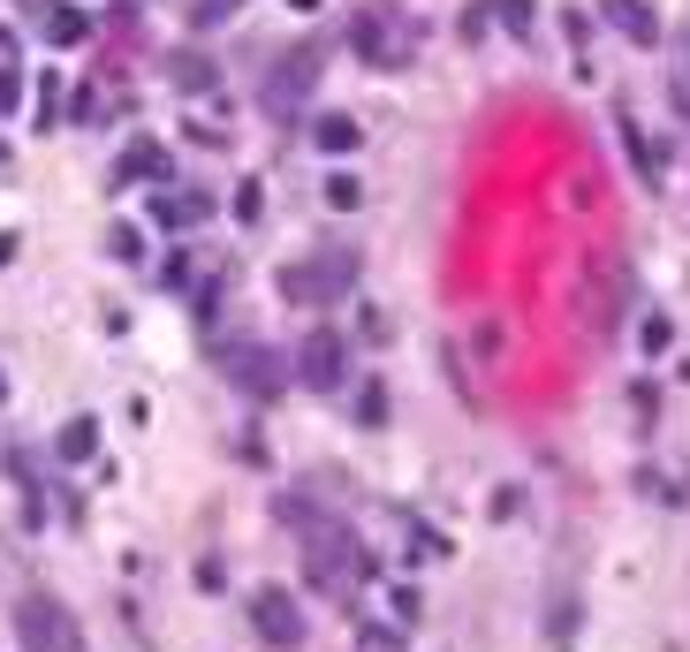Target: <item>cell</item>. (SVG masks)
Returning <instances> with one entry per match:
<instances>
[{
	"mask_svg": "<svg viewBox=\"0 0 690 652\" xmlns=\"http://www.w3.org/2000/svg\"><path fill=\"white\" fill-rule=\"evenodd\" d=\"M23 69H8V61H0V114H16V107H23Z\"/></svg>",
	"mask_w": 690,
	"mask_h": 652,
	"instance_id": "22",
	"label": "cell"
},
{
	"mask_svg": "<svg viewBox=\"0 0 690 652\" xmlns=\"http://www.w3.org/2000/svg\"><path fill=\"white\" fill-rule=\"evenodd\" d=\"M46 39H53V46H84L91 39V16H84V8H53V16H46Z\"/></svg>",
	"mask_w": 690,
	"mask_h": 652,
	"instance_id": "14",
	"label": "cell"
},
{
	"mask_svg": "<svg viewBox=\"0 0 690 652\" xmlns=\"http://www.w3.org/2000/svg\"><path fill=\"white\" fill-rule=\"evenodd\" d=\"M349 46H357L372 69H402V61H410V23H402L394 8H357V16H349Z\"/></svg>",
	"mask_w": 690,
	"mask_h": 652,
	"instance_id": "3",
	"label": "cell"
},
{
	"mask_svg": "<svg viewBox=\"0 0 690 652\" xmlns=\"http://www.w3.org/2000/svg\"><path fill=\"white\" fill-rule=\"evenodd\" d=\"M236 8H243V0H190V23H198V31H213V23L236 16Z\"/></svg>",
	"mask_w": 690,
	"mask_h": 652,
	"instance_id": "19",
	"label": "cell"
},
{
	"mask_svg": "<svg viewBox=\"0 0 690 652\" xmlns=\"http://www.w3.org/2000/svg\"><path fill=\"white\" fill-rule=\"evenodd\" d=\"M152 220L160 228H206L213 220V190H168V198H152Z\"/></svg>",
	"mask_w": 690,
	"mask_h": 652,
	"instance_id": "9",
	"label": "cell"
},
{
	"mask_svg": "<svg viewBox=\"0 0 690 652\" xmlns=\"http://www.w3.org/2000/svg\"><path fill=\"white\" fill-rule=\"evenodd\" d=\"M607 23H614L630 46H652V39H660V16H652L646 0H607Z\"/></svg>",
	"mask_w": 690,
	"mask_h": 652,
	"instance_id": "12",
	"label": "cell"
},
{
	"mask_svg": "<svg viewBox=\"0 0 690 652\" xmlns=\"http://www.w3.org/2000/svg\"><path fill=\"white\" fill-rule=\"evenodd\" d=\"M388 608H394V622H418V614H426V600H418V584H394Z\"/></svg>",
	"mask_w": 690,
	"mask_h": 652,
	"instance_id": "24",
	"label": "cell"
},
{
	"mask_svg": "<svg viewBox=\"0 0 690 652\" xmlns=\"http://www.w3.org/2000/svg\"><path fill=\"white\" fill-rule=\"evenodd\" d=\"M174 84L182 91H213V61H206V53H174Z\"/></svg>",
	"mask_w": 690,
	"mask_h": 652,
	"instance_id": "16",
	"label": "cell"
},
{
	"mask_svg": "<svg viewBox=\"0 0 690 652\" xmlns=\"http://www.w3.org/2000/svg\"><path fill=\"white\" fill-rule=\"evenodd\" d=\"M311 144L334 152V160H349V152L364 144V122H357V114H319V122H311Z\"/></svg>",
	"mask_w": 690,
	"mask_h": 652,
	"instance_id": "11",
	"label": "cell"
},
{
	"mask_svg": "<svg viewBox=\"0 0 690 652\" xmlns=\"http://www.w3.org/2000/svg\"><path fill=\"white\" fill-rule=\"evenodd\" d=\"M349 289H357V251L349 243H327L319 259L281 265V297L289 304H342Z\"/></svg>",
	"mask_w": 690,
	"mask_h": 652,
	"instance_id": "2",
	"label": "cell"
},
{
	"mask_svg": "<svg viewBox=\"0 0 690 652\" xmlns=\"http://www.w3.org/2000/svg\"><path fill=\"white\" fill-rule=\"evenodd\" d=\"M114 174H122V182H168L174 160H168V144H160V137H137L130 152H122V168H114Z\"/></svg>",
	"mask_w": 690,
	"mask_h": 652,
	"instance_id": "10",
	"label": "cell"
},
{
	"mask_svg": "<svg viewBox=\"0 0 690 652\" xmlns=\"http://www.w3.org/2000/svg\"><path fill=\"white\" fill-rule=\"evenodd\" d=\"M0 402H8V372H0Z\"/></svg>",
	"mask_w": 690,
	"mask_h": 652,
	"instance_id": "29",
	"label": "cell"
},
{
	"mask_svg": "<svg viewBox=\"0 0 690 652\" xmlns=\"http://www.w3.org/2000/svg\"><path fill=\"white\" fill-rule=\"evenodd\" d=\"M638 342H646V357H660V349L676 342V327H668V319H660V311H652L646 327H638Z\"/></svg>",
	"mask_w": 690,
	"mask_h": 652,
	"instance_id": "25",
	"label": "cell"
},
{
	"mask_svg": "<svg viewBox=\"0 0 690 652\" xmlns=\"http://www.w3.org/2000/svg\"><path fill=\"white\" fill-rule=\"evenodd\" d=\"M91 455H99V425L91 418H69L61 425V463H91Z\"/></svg>",
	"mask_w": 690,
	"mask_h": 652,
	"instance_id": "13",
	"label": "cell"
},
{
	"mask_svg": "<svg viewBox=\"0 0 690 652\" xmlns=\"http://www.w3.org/2000/svg\"><path fill=\"white\" fill-rule=\"evenodd\" d=\"M289 523H303V576L319 584V592H349L357 576H380V554L372 546H357L334 516H311L303 501H281Z\"/></svg>",
	"mask_w": 690,
	"mask_h": 652,
	"instance_id": "1",
	"label": "cell"
},
{
	"mask_svg": "<svg viewBox=\"0 0 690 652\" xmlns=\"http://www.w3.org/2000/svg\"><path fill=\"white\" fill-rule=\"evenodd\" d=\"M107 251H114V259H137V251H144V235H137V228H114V235H107Z\"/></svg>",
	"mask_w": 690,
	"mask_h": 652,
	"instance_id": "26",
	"label": "cell"
},
{
	"mask_svg": "<svg viewBox=\"0 0 690 652\" xmlns=\"http://www.w3.org/2000/svg\"><path fill=\"white\" fill-rule=\"evenodd\" d=\"M16 630H23V645H31V652H84L77 614L61 608V600H46V592H31V600L16 608Z\"/></svg>",
	"mask_w": 690,
	"mask_h": 652,
	"instance_id": "5",
	"label": "cell"
},
{
	"mask_svg": "<svg viewBox=\"0 0 690 652\" xmlns=\"http://www.w3.org/2000/svg\"><path fill=\"white\" fill-rule=\"evenodd\" d=\"M251 630H259L273 652H297V645H303V608H297V592H273V584H266L259 600H251Z\"/></svg>",
	"mask_w": 690,
	"mask_h": 652,
	"instance_id": "7",
	"label": "cell"
},
{
	"mask_svg": "<svg viewBox=\"0 0 690 652\" xmlns=\"http://www.w3.org/2000/svg\"><path fill=\"white\" fill-rule=\"evenodd\" d=\"M8 259H16V228H8V235H0V265H8Z\"/></svg>",
	"mask_w": 690,
	"mask_h": 652,
	"instance_id": "28",
	"label": "cell"
},
{
	"mask_svg": "<svg viewBox=\"0 0 690 652\" xmlns=\"http://www.w3.org/2000/svg\"><path fill=\"white\" fill-rule=\"evenodd\" d=\"M91 114H99V91L91 84H77L69 99H61V122H91Z\"/></svg>",
	"mask_w": 690,
	"mask_h": 652,
	"instance_id": "21",
	"label": "cell"
},
{
	"mask_svg": "<svg viewBox=\"0 0 690 652\" xmlns=\"http://www.w3.org/2000/svg\"><path fill=\"white\" fill-rule=\"evenodd\" d=\"M630 410H638V418H660V394H652L646 380H638V388H630Z\"/></svg>",
	"mask_w": 690,
	"mask_h": 652,
	"instance_id": "27",
	"label": "cell"
},
{
	"mask_svg": "<svg viewBox=\"0 0 690 652\" xmlns=\"http://www.w3.org/2000/svg\"><path fill=\"white\" fill-rule=\"evenodd\" d=\"M228 380H236L243 394H259V402H266V394H281V388H289V372H281V357H273L266 342L236 349V357H228Z\"/></svg>",
	"mask_w": 690,
	"mask_h": 652,
	"instance_id": "8",
	"label": "cell"
},
{
	"mask_svg": "<svg viewBox=\"0 0 690 652\" xmlns=\"http://www.w3.org/2000/svg\"><path fill=\"white\" fill-rule=\"evenodd\" d=\"M357 418H364V425H388V388H380V380L357 388Z\"/></svg>",
	"mask_w": 690,
	"mask_h": 652,
	"instance_id": "18",
	"label": "cell"
},
{
	"mask_svg": "<svg viewBox=\"0 0 690 652\" xmlns=\"http://www.w3.org/2000/svg\"><path fill=\"white\" fill-rule=\"evenodd\" d=\"M61 99H69L61 69H46V77H39V130H61Z\"/></svg>",
	"mask_w": 690,
	"mask_h": 652,
	"instance_id": "15",
	"label": "cell"
},
{
	"mask_svg": "<svg viewBox=\"0 0 690 652\" xmlns=\"http://www.w3.org/2000/svg\"><path fill=\"white\" fill-rule=\"evenodd\" d=\"M327 205H334V213H357V205H364V182H357V174H327Z\"/></svg>",
	"mask_w": 690,
	"mask_h": 652,
	"instance_id": "17",
	"label": "cell"
},
{
	"mask_svg": "<svg viewBox=\"0 0 690 652\" xmlns=\"http://www.w3.org/2000/svg\"><path fill=\"white\" fill-rule=\"evenodd\" d=\"M297 380L311 394H334L349 380V349H342V334H334V327H319V334L297 349Z\"/></svg>",
	"mask_w": 690,
	"mask_h": 652,
	"instance_id": "6",
	"label": "cell"
},
{
	"mask_svg": "<svg viewBox=\"0 0 690 652\" xmlns=\"http://www.w3.org/2000/svg\"><path fill=\"white\" fill-rule=\"evenodd\" d=\"M486 8H493V16H501V31H531V0H486Z\"/></svg>",
	"mask_w": 690,
	"mask_h": 652,
	"instance_id": "20",
	"label": "cell"
},
{
	"mask_svg": "<svg viewBox=\"0 0 690 652\" xmlns=\"http://www.w3.org/2000/svg\"><path fill=\"white\" fill-rule=\"evenodd\" d=\"M319 69H327V53H319V46H289V53L273 61V77L259 84V107H266V114H297L303 91L319 84Z\"/></svg>",
	"mask_w": 690,
	"mask_h": 652,
	"instance_id": "4",
	"label": "cell"
},
{
	"mask_svg": "<svg viewBox=\"0 0 690 652\" xmlns=\"http://www.w3.org/2000/svg\"><path fill=\"white\" fill-rule=\"evenodd\" d=\"M259 213H266V190H259V182H243V190H236V220L259 228Z\"/></svg>",
	"mask_w": 690,
	"mask_h": 652,
	"instance_id": "23",
	"label": "cell"
}]
</instances>
